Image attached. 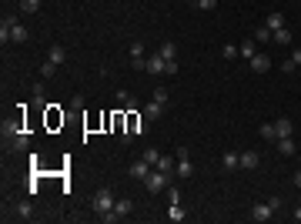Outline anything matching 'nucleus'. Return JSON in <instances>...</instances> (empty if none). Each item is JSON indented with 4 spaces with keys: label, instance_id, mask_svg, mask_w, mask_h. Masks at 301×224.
Returning <instances> with one entry per match:
<instances>
[{
    "label": "nucleus",
    "instance_id": "41",
    "mask_svg": "<svg viewBox=\"0 0 301 224\" xmlns=\"http://www.w3.org/2000/svg\"><path fill=\"white\" fill-rule=\"evenodd\" d=\"M295 184H298V188H301V168H298V174H295Z\"/></svg>",
    "mask_w": 301,
    "mask_h": 224
},
{
    "label": "nucleus",
    "instance_id": "17",
    "mask_svg": "<svg viewBox=\"0 0 301 224\" xmlns=\"http://www.w3.org/2000/svg\"><path fill=\"white\" fill-rule=\"evenodd\" d=\"M174 174H178V178H191V174H194V164H191L188 157H178V168H174Z\"/></svg>",
    "mask_w": 301,
    "mask_h": 224
},
{
    "label": "nucleus",
    "instance_id": "9",
    "mask_svg": "<svg viewBox=\"0 0 301 224\" xmlns=\"http://www.w3.org/2000/svg\"><path fill=\"white\" fill-rule=\"evenodd\" d=\"M248 64H251V70H255V74H268V70H271V57H268V54H255Z\"/></svg>",
    "mask_w": 301,
    "mask_h": 224
},
{
    "label": "nucleus",
    "instance_id": "16",
    "mask_svg": "<svg viewBox=\"0 0 301 224\" xmlns=\"http://www.w3.org/2000/svg\"><path fill=\"white\" fill-rule=\"evenodd\" d=\"M184 218H188V211H184L181 204H171V208H167V221H171V224H181Z\"/></svg>",
    "mask_w": 301,
    "mask_h": 224
},
{
    "label": "nucleus",
    "instance_id": "27",
    "mask_svg": "<svg viewBox=\"0 0 301 224\" xmlns=\"http://www.w3.org/2000/svg\"><path fill=\"white\" fill-rule=\"evenodd\" d=\"M44 0H20V13H37Z\"/></svg>",
    "mask_w": 301,
    "mask_h": 224
},
{
    "label": "nucleus",
    "instance_id": "7",
    "mask_svg": "<svg viewBox=\"0 0 301 224\" xmlns=\"http://www.w3.org/2000/svg\"><path fill=\"white\" fill-rule=\"evenodd\" d=\"M144 70L147 74H154V77H161V74L167 70V60L161 54H151V57H144Z\"/></svg>",
    "mask_w": 301,
    "mask_h": 224
},
{
    "label": "nucleus",
    "instance_id": "22",
    "mask_svg": "<svg viewBox=\"0 0 301 224\" xmlns=\"http://www.w3.org/2000/svg\"><path fill=\"white\" fill-rule=\"evenodd\" d=\"M47 60H54L57 67H60V64L67 60V50H64V47H50V50H47Z\"/></svg>",
    "mask_w": 301,
    "mask_h": 224
},
{
    "label": "nucleus",
    "instance_id": "15",
    "mask_svg": "<svg viewBox=\"0 0 301 224\" xmlns=\"http://www.w3.org/2000/svg\"><path fill=\"white\" fill-rule=\"evenodd\" d=\"M131 64L137 70L144 67V44H131Z\"/></svg>",
    "mask_w": 301,
    "mask_h": 224
},
{
    "label": "nucleus",
    "instance_id": "21",
    "mask_svg": "<svg viewBox=\"0 0 301 224\" xmlns=\"http://www.w3.org/2000/svg\"><path fill=\"white\" fill-rule=\"evenodd\" d=\"M238 50H241V57H245V60H251V57L258 54V40H255V37H251V40H245V44L238 47Z\"/></svg>",
    "mask_w": 301,
    "mask_h": 224
},
{
    "label": "nucleus",
    "instance_id": "12",
    "mask_svg": "<svg viewBox=\"0 0 301 224\" xmlns=\"http://www.w3.org/2000/svg\"><path fill=\"white\" fill-rule=\"evenodd\" d=\"M13 218H17V221H30V218H33V208H30V201L13 204Z\"/></svg>",
    "mask_w": 301,
    "mask_h": 224
},
{
    "label": "nucleus",
    "instance_id": "13",
    "mask_svg": "<svg viewBox=\"0 0 301 224\" xmlns=\"http://www.w3.org/2000/svg\"><path fill=\"white\" fill-rule=\"evenodd\" d=\"M291 131H295V124H291L288 117H278V121H275V137H291Z\"/></svg>",
    "mask_w": 301,
    "mask_h": 224
},
{
    "label": "nucleus",
    "instance_id": "31",
    "mask_svg": "<svg viewBox=\"0 0 301 224\" xmlns=\"http://www.w3.org/2000/svg\"><path fill=\"white\" fill-rule=\"evenodd\" d=\"M221 57H228V60H234V57H241V50H238V47H234V44H224Z\"/></svg>",
    "mask_w": 301,
    "mask_h": 224
},
{
    "label": "nucleus",
    "instance_id": "2",
    "mask_svg": "<svg viewBox=\"0 0 301 224\" xmlns=\"http://www.w3.org/2000/svg\"><path fill=\"white\" fill-rule=\"evenodd\" d=\"M131 211H134V201H131V198H117V201H114V211L104 214L100 221H107V224H111V221H124Z\"/></svg>",
    "mask_w": 301,
    "mask_h": 224
},
{
    "label": "nucleus",
    "instance_id": "28",
    "mask_svg": "<svg viewBox=\"0 0 301 224\" xmlns=\"http://www.w3.org/2000/svg\"><path fill=\"white\" fill-rule=\"evenodd\" d=\"M141 157H144L147 164H151V168H154L157 161H161V151H157V147H147V151H144V154H141Z\"/></svg>",
    "mask_w": 301,
    "mask_h": 224
},
{
    "label": "nucleus",
    "instance_id": "38",
    "mask_svg": "<svg viewBox=\"0 0 301 224\" xmlns=\"http://www.w3.org/2000/svg\"><path fill=\"white\" fill-rule=\"evenodd\" d=\"M70 107H77V111H80V107H84V97H80V94H74V97H70Z\"/></svg>",
    "mask_w": 301,
    "mask_h": 224
},
{
    "label": "nucleus",
    "instance_id": "39",
    "mask_svg": "<svg viewBox=\"0 0 301 224\" xmlns=\"http://www.w3.org/2000/svg\"><path fill=\"white\" fill-rule=\"evenodd\" d=\"M291 60H295V67H301V47H295V50H291Z\"/></svg>",
    "mask_w": 301,
    "mask_h": 224
},
{
    "label": "nucleus",
    "instance_id": "26",
    "mask_svg": "<svg viewBox=\"0 0 301 224\" xmlns=\"http://www.w3.org/2000/svg\"><path fill=\"white\" fill-rule=\"evenodd\" d=\"M154 168H157V171H164L167 178H171V174H174V168H178V164H174V161H171V157H161V161H157Z\"/></svg>",
    "mask_w": 301,
    "mask_h": 224
},
{
    "label": "nucleus",
    "instance_id": "36",
    "mask_svg": "<svg viewBox=\"0 0 301 224\" xmlns=\"http://www.w3.org/2000/svg\"><path fill=\"white\" fill-rule=\"evenodd\" d=\"M167 201H171V204H178V201H181V194H178V188H171V191H167Z\"/></svg>",
    "mask_w": 301,
    "mask_h": 224
},
{
    "label": "nucleus",
    "instance_id": "4",
    "mask_svg": "<svg viewBox=\"0 0 301 224\" xmlns=\"http://www.w3.org/2000/svg\"><path fill=\"white\" fill-rule=\"evenodd\" d=\"M141 184H144V188L147 191H151V194H157V191H164V184H167V174H164V171H151V174H147V178L144 181H141Z\"/></svg>",
    "mask_w": 301,
    "mask_h": 224
},
{
    "label": "nucleus",
    "instance_id": "1",
    "mask_svg": "<svg viewBox=\"0 0 301 224\" xmlns=\"http://www.w3.org/2000/svg\"><path fill=\"white\" fill-rule=\"evenodd\" d=\"M3 147H10V151H27V147H30V134H23L17 121H3Z\"/></svg>",
    "mask_w": 301,
    "mask_h": 224
},
{
    "label": "nucleus",
    "instance_id": "32",
    "mask_svg": "<svg viewBox=\"0 0 301 224\" xmlns=\"http://www.w3.org/2000/svg\"><path fill=\"white\" fill-rule=\"evenodd\" d=\"M194 7H198V10H214L218 0H194Z\"/></svg>",
    "mask_w": 301,
    "mask_h": 224
},
{
    "label": "nucleus",
    "instance_id": "19",
    "mask_svg": "<svg viewBox=\"0 0 301 224\" xmlns=\"http://www.w3.org/2000/svg\"><path fill=\"white\" fill-rule=\"evenodd\" d=\"M295 151H298V147H295V141H291V137H278V154L281 157H291Z\"/></svg>",
    "mask_w": 301,
    "mask_h": 224
},
{
    "label": "nucleus",
    "instance_id": "25",
    "mask_svg": "<svg viewBox=\"0 0 301 224\" xmlns=\"http://www.w3.org/2000/svg\"><path fill=\"white\" fill-rule=\"evenodd\" d=\"M255 40H258V44H268V40H271V27H268V23L255 27Z\"/></svg>",
    "mask_w": 301,
    "mask_h": 224
},
{
    "label": "nucleus",
    "instance_id": "14",
    "mask_svg": "<svg viewBox=\"0 0 301 224\" xmlns=\"http://www.w3.org/2000/svg\"><path fill=\"white\" fill-rule=\"evenodd\" d=\"M221 168H224V171H234V168H241V157L234 154V151H224V154H221Z\"/></svg>",
    "mask_w": 301,
    "mask_h": 224
},
{
    "label": "nucleus",
    "instance_id": "20",
    "mask_svg": "<svg viewBox=\"0 0 301 224\" xmlns=\"http://www.w3.org/2000/svg\"><path fill=\"white\" fill-rule=\"evenodd\" d=\"M117 104L131 107V111H137V107H141V104H137V97H134V94H127V90H117Z\"/></svg>",
    "mask_w": 301,
    "mask_h": 224
},
{
    "label": "nucleus",
    "instance_id": "24",
    "mask_svg": "<svg viewBox=\"0 0 301 224\" xmlns=\"http://www.w3.org/2000/svg\"><path fill=\"white\" fill-rule=\"evenodd\" d=\"M157 54L164 57V60H178V47L167 40V44H161V50H157Z\"/></svg>",
    "mask_w": 301,
    "mask_h": 224
},
{
    "label": "nucleus",
    "instance_id": "37",
    "mask_svg": "<svg viewBox=\"0 0 301 224\" xmlns=\"http://www.w3.org/2000/svg\"><path fill=\"white\" fill-rule=\"evenodd\" d=\"M281 70H285V74H295V60H291V57H288V60L281 64Z\"/></svg>",
    "mask_w": 301,
    "mask_h": 224
},
{
    "label": "nucleus",
    "instance_id": "3",
    "mask_svg": "<svg viewBox=\"0 0 301 224\" xmlns=\"http://www.w3.org/2000/svg\"><path fill=\"white\" fill-rule=\"evenodd\" d=\"M94 211H97L100 218L114 211V191L111 188H100L97 194H94Z\"/></svg>",
    "mask_w": 301,
    "mask_h": 224
},
{
    "label": "nucleus",
    "instance_id": "23",
    "mask_svg": "<svg viewBox=\"0 0 301 224\" xmlns=\"http://www.w3.org/2000/svg\"><path fill=\"white\" fill-rule=\"evenodd\" d=\"M268 27H271V30H278V27H285V13L281 10H275V13H268Z\"/></svg>",
    "mask_w": 301,
    "mask_h": 224
},
{
    "label": "nucleus",
    "instance_id": "10",
    "mask_svg": "<svg viewBox=\"0 0 301 224\" xmlns=\"http://www.w3.org/2000/svg\"><path fill=\"white\" fill-rule=\"evenodd\" d=\"M238 157H241V168L245 171H255L258 164H261V154H258V151H241Z\"/></svg>",
    "mask_w": 301,
    "mask_h": 224
},
{
    "label": "nucleus",
    "instance_id": "5",
    "mask_svg": "<svg viewBox=\"0 0 301 224\" xmlns=\"http://www.w3.org/2000/svg\"><path fill=\"white\" fill-rule=\"evenodd\" d=\"M0 23H7V27H10V40H13V44H23V40H27V27H23L17 17H3Z\"/></svg>",
    "mask_w": 301,
    "mask_h": 224
},
{
    "label": "nucleus",
    "instance_id": "6",
    "mask_svg": "<svg viewBox=\"0 0 301 224\" xmlns=\"http://www.w3.org/2000/svg\"><path fill=\"white\" fill-rule=\"evenodd\" d=\"M275 218V208L268 201H258L255 208H251V221H258V224H265V221H271Z\"/></svg>",
    "mask_w": 301,
    "mask_h": 224
},
{
    "label": "nucleus",
    "instance_id": "35",
    "mask_svg": "<svg viewBox=\"0 0 301 224\" xmlns=\"http://www.w3.org/2000/svg\"><path fill=\"white\" fill-rule=\"evenodd\" d=\"M167 77H174V74H178V60H167V70H164Z\"/></svg>",
    "mask_w": 301,
    "mask_h": 224
},
{
    "label": "nucleus",
    "instance_id": "34",
    "mask_svg": "<svg viewBox=\"0 0 301 224\" xmlns=\"http://www.w3.org/2000/svg\"><path fill=\"white\" fill-rule=\"evenodd\" d=\"M154 101H161V104H167V87H157V90H154Z\"/></svg>",
    "mask_w": 301,
    "mask_h": 224
},
{
    "label": "nucleus",
    "instance_id": "8",
    "mask_svg": "<svg viewBox=\"0 0 301 224\" xmlns=\"http://www.w3.org/2000/svg\"><path fill=\"white\" fill-rule=\"evenodd\" d=\"M161 114H164V104L154 101V97H151L147 104H141V117H144V121H157Z\"/></svg>",
    "mask_w": 301,
    "mask_h": 224
},
{
    "label": "nucleus",
    "instance_id": "33",
    "mask_svg": "<svg viewBox=\"0 0 301 224\" xmlns=\"http://www.w3.org/2000/svg\"><path fill=\"white\" fill-rule=\"evenodd\" d=\"M7 40H10V27H7V23H0V44H7Z\"/></svg>",
    "mask_w": 301,
    "mask_h": 224
},
{
    "label": "nucleus",
    "instance_id": "18",
    "mask_svg": "<svg viewBox=\"0 0 301 224\" xmlns=\"http://www.w3.org/2000/svg\"><path fill=\"white\" fill-rule=\"evenodd\" d=\"M271 37H275V44L291 47V30H288V27H278V30H271Z\"/></svg>",
    "mask_w": 301,
    "mask_h": 224
},
{
    "label": "nucleus",
    "instance_id": "29",
    "mask_svg": "<svg viewBox=\"0 0 301 224\" xmlns=\"http://www.w3.org/2000/svg\"><path fill=\"white\" fill-rule=\"evenodd\" d=\"M54 74H57V64H54V60H44V64H40V77H54Z\"/></svg>",
    "mask_w": 301,
    "mask_h": 224
},
{
    "label": "nucleus",
    "instance_id": "11",
    "mask_svg": "<svg viewBox=\"0 0 301 224\" xmlns=\"http://www.w3.org/2000/svg\"><path fill=\"white\" fill-rule=\"evenodd\" d=\"M147 174H151V164H147L144 157H141V161H134V164H131V178H134V181H144Z\"/></svg>",
    "mask_w": 301,
    "mask_h": 224
},
{
    "label": "nucleus",
    "instance_id": "40",
    "mask_svg": "<svg viewBox=\"0 0 301 224\" xmlns=\"http://www.w3.org/2000/svg\"><path fill=\"white\" fill-rule=\"evenodd\" d=\"M291 218H295V221H301V208H295V211H291Z\"/></svg>",
    "mask_w": 301,
    "mask_h": 224
},
{
    "label": "nucleus",
    "instance_id": "30",
    "mask_svg": "<svg viewBox=\"0 0 301 224\" xmlns=\"http://www.w3.org/2000/svg\"><path fill=\"white\" fill-rule=\"evenodd\" d=\"M258 134L265 137V141H278V137H275V124H261V127H258Z\"/></svg>",
    "mask_w": 301,
    "mask_h": 224
}]
</instances>
